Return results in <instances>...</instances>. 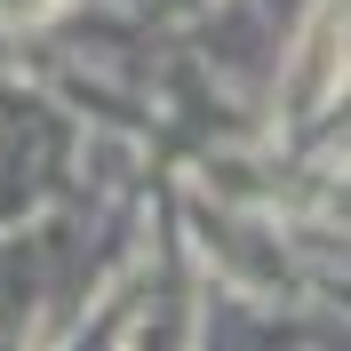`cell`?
Returning <instances> with one entry per match:
<instances>
[{
	"instance_id": "obj_1",
	"label": "cell",
	"mask_w": 351,
	"mask_h": 351,
	"mask_svg": "<svg viewBox=\"0 0 351 351\" xmlns=\"http://www.w3.org/2000/svg\"><path fill=\"white\" fill-rule=\"evenodd\" d=\"M8 8H48V0H8Z\"/></svg>"
}]
</instances>
